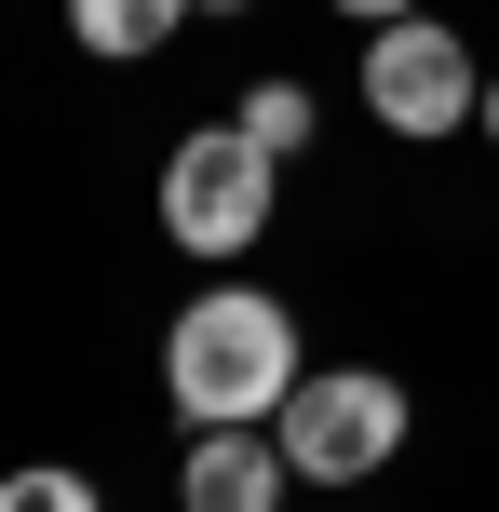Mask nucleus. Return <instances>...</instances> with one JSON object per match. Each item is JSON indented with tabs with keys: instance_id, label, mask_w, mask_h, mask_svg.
I'll return each mask as SVG.
<instances>
[{
	"instance_id": "obj_1",
	"label": "nucleus",
	"mask_w": 499,
	"mask_h": 512,
	"mask_svg": "<svg viewBox=\"0 0 499 512\" xmlns=\"http://www.w3.org/2000/svg\"><path fill=\"white\" fill-rule=\"evenodd\" d=\"M297 378H311V364H297V310H284V297H257V283H216V297H189V310H176V337H162V391H176L189 432H270Z\"/></svg>"
},
{
	"instance_id": "obj_2",
	"label": "nucleus",
	"mask_w": 499,
	"mask_h": 512,
	"mask_svg": "<svg viewBox=\"0 0 499 512\" xmlns=\"http://www.w3.org/2000/svg\"><path fill=\"white\" fill-rule=\"evenodd\" d=\"M270 445H284L297 486H365V472H392V459H405V391L378 378V364H324V378H297V391H284Z\"/></svg>"
},
{
	"instance_id": "obj_3",
	"label": "nucleus",
	"mask_w": 499,
	"mask_h": 512,
	"mask_svg": "<svg viewBox=\"0 0 499 512\" xmlns=\"http://www.w3.org/2000/svg\"><path fill=\"white\" fill-rule=\"evenodd\" d=\"M270 189H284V149H257L243 122H203V135H176V162H162V230L189 256H243L270 230Z\"/></svg>"
},
{
	"instance_id": "obj_4",
	"label": "nucleus",
	"mask_w": 499,
	"mask_h": 512,
	"mask_svg": "<svg viewBox=\"0 0 499 512\" xmlns=\"http://www.w3.org/2000/svg\"><path fill=\"white\" fill-rule=\"evenodd\" d=\"M365 108L392 135H459V122H486V68L459 54L446 14H405V27L365 41Z\"/></svg>"
},
{
	"instance_id": "obj_5",
	"label": "nucleus",
	"mask_w": 499,
	"mask_h": 512,
	"mask_svg": "<svg viewBox=\"0 0 499 512\" xmlns=\"http://www.w3.org/2000/svg\"><path fill=\"white\" fill-rule=\"evenodd\" d=\"M284 445L270 432H189V472H176V499L189 512H284Z\"/></svg>"
},
{
	"instance_id": "obj_6",
	"label": "nucleus",
	"mask_w": 499,
	"mask_h": 512,
	"mask_svg": "<svg viewBox=\"0 0 499 512\" xmlns=\"http://www.w3.org/2000/svg\"><path fill=\"white\" fill-rule=\"evenodd\" d=\"M189 0H68V41L81 54H162Z\"/></svg>"
},
{
	"instance_id": "obj_7",
	"label": "nucleus",
	"mask_w": 499,
	"mask_h": 512,
	"mask_svg": "<svg viewBox=\"0 0 499 512\" xmlns=\"http://www.w3.org/2000/svg\"><path fill=\"white\" fill-rule=\"evenodd\" d=\"M230 122L257 135V149H311V95H297V81H257V95H243Z\"/></svg>"
},
{
	"instance_id": "obj_8",
	"label": "nucleus",
	"mask_w": 499,
	"mask_h": 512,
	"mask_svg": "<svg viewBox=\"0 0 499 512\" xmlns=\"http://www.w3.org/2000/svg\"><path fill=\"white\" fill-rule=\"evenodd\" d=\"M0 512H95V486L54 472V459H27V472H0Z\"/></svg>"
},
{
	"instance_id": "obj_9",
	"label": "nucleus",
	"mask_w": 499,
	"mask_h": 512,
	"mask_svg": "<svg viewBox=\"0 0 499 512\" xmlns=\"http://www.w3.org/2000/svg\"><path fill=\"white\" fill-rule=\"evenodd\" d=\"M338 14H365V27H405V14H419V0H338Z\"/></svg>"
},
{
	"instance_id": "obj_10",
	"label": "nucleus",
	"mask_w": 499,
	"mask_h": 512,
	"mask_svg": "<svg viewBox=\"0 0 499 512\" xmlns=\"http://www.w3.org/2000/svg\"><path fill=\"white\" fill-rule=\"evenodd\" d=\"M486 135H499V81H486Z\"/></svg>"
},
{
	"instance_id": "obj_11",
	"label": "nucleus",
	"mask_w": 499,
	"mask_h": 512,
	"mask_svg": "<svg viewBox=\"0 0 499 512\" xmlns=\"http://www.w3.org/2000/svg\"><path fill=\"white\" fill-rule=\"evenodd\" d=\"M216 14H243V0H216Z\"/></svg>"
}]
</instances>
